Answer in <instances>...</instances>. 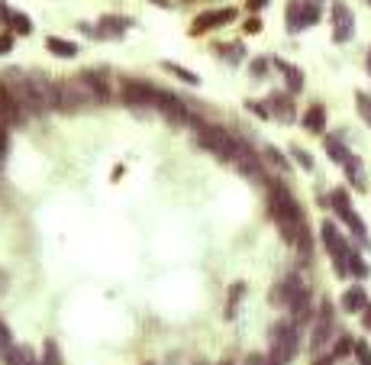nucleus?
<instances>
[{
    "instance_id": "34",
    "label": "nucleus",
    "mask_w": 371,
    "mask_h": 365,
    "mask_svg": "<svg viewBox=\"0 0 371 365\" xmlns=\"http://www.w3.org/2000/svg\"><path fill=\"white\" fill-rule=\"evenodd\" d=\"M355 356H358V362L362 365H371V352H368V346L365 343H355Z\"/></svg>"
},
{
    "instance_id": "2",
    "label": "nucleus",
    "mask_w": 371,
    "mask_h": 365,
    "mask_svg": "<svg viewBox=\"0 0 371 365\" xmlns=\"http://www.w3.org/2000/svg\"><path fill=\"white\" fill-rule=\"evenodd\" d=\"M197 139H200L203 149H210L220 162H236L239 139H236V136H230L226 129L210 127V123H200V127H197Z\"/></svg>"
},
{
    "instance_id": "13",
    "label": "nucleus",
    "mask_w": 371,
    "mask_h": 365,
    "mask_svg": "<svg viewBox=\"0 0 371 365\" xmlns=\"http://www.w3.org/2000/svg\"><path fill=\"white\" fill-rule=\"evenodd\" d=\"M81 78L91 85V91H94V97H97V100L110 97V88H107V68H91V71H85Z\"/></svg>"
},
{
    "instance_id": "38",
    "label": "nucleus",
    "mask_w": 371,
    "mask_h": 365,
    "mask_svg": "<svg viewBox=\"0 0 371 365\" xmlns=\"http://www.w3.org/2000/svg\"><path fill=\"white\" fill-rule=\"evenodd\" d=\"M249 110H252L255 117H262V120L271 117V110H265V104H259V100H252V104H249Z\"/></svg>"
},
{
    "instance_id": "12",
    "label": "nucleus",
    "mask_w": 371,
    "mask_h": 365,
    "mask_svg": "<svg viewBox=\"0 0 371 365\" xmlns=\"http://www.w3.org/2000/svg\"><path fill=\"white\" fill-rule=\"evenodd\" d=\"M155 110H161L165 117H171V120H188V110H184V104L175 97V94H168V91H158Z\"/></svg>"
},
{
    "instance_id": "5",
    "label": "nucleus",
    "mask_w": 371,
    "mask_h": 365,
    "mask_svg": "<svg viewBox=\"0 0 371 365\" xmlns=\"http://www.w3.org/2000/svg\"><path fill=\"white\" fill-rule=\"evenodd\" d=\"M320 236H323V246H326V253L333 255L336 275H349L352 249H349V243H345V236H343V233H339L333 223H323V226H320Z\"/></svg>"
},
{
    "instance_id": "27",
    "label": "nucleus",
    "mask_w": 371,
    "mask_h": 365,
    "mask_svg": "<svg viewBox=\"0 0 371 365\" xmlns=\"http://www.w3.org/2000/svg\"><path fill=\"white\" fill-rule=\"evenodd\" d=\"M326 149H329V155H333V159H336L339 165H345V162L352 159V155L343 149V142H336V139H326Z\"/></svg>"
},
{
    "instance_id": "43",
    "label": "nucleus",
    "mask_w": 371,
    "mask_h": 365,
    "mask_svg": "<svg viewBox=\"0 0 371 365\" xmlns=\"http://www.w3.org/2000/svg\"><path fill=\"white\" fill-rule=\"evenodd\" d=\"M313 365H333V359H329V356H326V359H316Z\"/></svg>"
},
{
    "instance_id": "44",
    "label": "nucleus",
    "mask_w": 371,
    "mask_h": 365,
    "mask_svg": "<svg viewBox=\"0 0 371 365\" xmlns=\"http://www.w3.org/2000/svg\"><path fill=\"white\" fill-rule=\"evenodd\" d=\"M368 71H371V49H368Z\"/></svg>"
},
{
    "instance_id": "28",
    "label": "nucleus",
    "mask_w": 371,
    "mask_h": 365,
    "mask_svg": "<svg viewBox=\"0 0 371 365\" xmlns=\"http://www.w3.org/2000/svg\"><path fill=\"white\" fill-rule=\"evenodd\" d=\"M349 272L355 275V278H365L368 275V265H365V259L358 253H352V259H349Z\"/></svg>"
},
{
    "instance_id": "35",
    "label": "nucleus",
    "mask_w": 371,
    "mask_h": 365,
    "mask_svg": "<svg viewBox=\"0 0 371 365\" xmlns=\"http://www.w3.org/2000/svg\"><path fill=\"white\" fill-rule=\"evenodd\" d=\"M220 52H226V58H230L232 65H236L239 58H242V46H226V49H220Z\"/></svg>"
},
{
    "instance_id": "21",
    "label": "nucleus",
    "mask_w": 371,
    "mask_h": 365,
    "mask_svg": "<svg viewBox=\"0 0 371 365\" xmlns=\"http://www.w3.org/2000/svg\"><path fill=\"white\" fill-rule=\"evenodd\" d=\"M271 117H278V120H284V123H291V120H294L291 100H287V97H271Z\"/></svg>"
},
{
    "instance_id": "31",
    "label": "nucleus",
    "mask_w": 371,
    "mask_h": 365,
    "mask_svg": "<svg viewBox=\"0 0 371 365\" xmlns=\"http://www.w3.org/2000/svg\"><path fill=\"white\" fill-rule=\"evenodd\" d=\"M349 349H355V343H352L349 337H343V339H339V343H336V349H333V356H336V359H343V356H349Z\"/></svg>"
},
{
    "instance_id": "9",
    "label": "nucleus",
    "mask_w": 371,
    "mask_h": 365,
    "mask_svg": "<svg viewBox=\"0 0 371 365\" xmlns=\"http://www.w3.org/2000/svg\"><path fill=\"white\" fill-rule=\"evenodd\" d=\"M329 330H333V304L323 301L320 310H316V323H313V339H310V349L320 352L323 346H326Z\"/></svg>"
},
{
    "instance_id": "41",
    "label": "nucleus",
    "mask_w": 371,
    "mask_h": 365,
    "mask_svg": "<svg viewBox=\"0 0 371 365\" xmlns=\"http://www.w3.org/2000/svg\"><path fill=\"white\" fill-rule=\"evenodd\" d=\"M265 4H268V0H249V10H252V14H259V10H265Z\"/></svg>"
},
{
    "instance_id": "11",
    "label": "nucleus",
    "mask_w": 371,
    "mask_h": 365,
    "mask_svg": "<svg viewBox=\"0 0 371 365\" xmlns=\"http://www.w3.org/2000/svg\"><path fill=\"white\" fill-rule=\"evenodd\" d=\"M232 10H207V14H200L194 20V29L190 33H210V29H217V26H223V23H230L232 20Z\"/></svg>"
},
{
    "instance_id": "17",
    "label": "nucleus",
    "mask_w": 371,
    "mask_h": 365,
    "mask_svg": "<svg viewBox=\"0 0 371 365\" xmlns=\"http://www.w3.org/2000/svg\"><path fill=\"white\" fill-rule=\"evenodd\" d=\"M287 29H291V33H301L303 29V4L301 0H291V4H287Z\"/></svg>"
},
{
    "instance_id": "22",
    "label": "nucleus",
    "mask_w": 371,
    "mask_h": 365,
    "mask_svg": "<svg viewBox=\"0 0 371 365\" xmlns=\"http://www.w3.org/2000/svg\"><path fill=\"white\" fill-rule=\"evenodd\" d=\"M39 365H62V352H58L55 339H45L43 343V359H39Z\"/></svg>"
},
{
    "instance_id": "32",
    "label": "nucleus",
    "mask_w": 371,
    "mask_h": 365,
    "mask_svg": "<svg viewBox=\"0 0 371 365\" xmlns=\"http://www.w3.org/2000/svg\"><path fill=\"white\" fill-rule=\"evenodd\" d=\"M10 346H14V339H10V330L4 327V323H0V356H4V352H7Z\"/></svg>"
},
{
    "instance_id": "25",
    "label": "nucleus",
    "mask_w": 371,
    "mask_h": 365,
    "mask_svg": "<svg viewBox=\"0 0 371 365\" xmlns=\"http://www.w3.org/2000/svg\"><path fill=\"white\" fill-rule=\"evenodd\" d=\"M345 171H349V178H352V181H355V188H365V171H362V165H358V159H355V155H352V159L349 162H345Z\"/></svg>"
},
{
    "instance_id": "39",
    "label": "nucleus",
    "mask_w": 371,
    "mask_h": 365,
    "mask_svg": "<svg viewBox=\"0 0 371 365\" xmlns=\"http://www.w3.org/2000/svg\"><path fill=\"white\" fill-rule=\"evenodd\" d=\"M10 49H14V36L4 33V36H0V55H7Z\"/></svg>"
},
{
    "instance_id": "19",
    "label": "nucleus",
    "mask_w": 371,
    "mask_h": 365,
    "mask_svg": "<svg viewBox=\"0 0 371 365\" xmlns=\"http://www.w3.org/2000/svg\"><path fill=\"white\" fill-rule=\"evenodd\" d=\"M281 71H284V78H287V88L291 91H301L303 88V71L301 68H294V65H287V62H274Z\"/></svg>"
},
{
    "instance_id": "10",
    "label": "nucleus",
    "mask_w": 371,
    "mask_h": 365,
    "mask_svg": "<svg viewBox=\"0 0 371 365\" xmlns=\"http://www.w3.org/2000/svg\"><path fill=\"white\" fill-rule=\"evenodd\" d=\"M303 291H307V288L301 285V278H297V275H287V278L281 281L278 288L271 291V301H274V304H284V307H291V304H294L297 297L303 295Z\"/></svg>"
},
{
    "instance_id": "26",
    "label": "nucleus",
    "mask_w": 371,
    "mask_h": 365,
    "mask_svg": "<svg viewBox=\"0 0 371 365\" xmlns=\"http://www.w3.org/2000/svg\"><path fill=\"white\" fill-rule=\"evenodd\" d=\"M10 26H14L20 36H29V33H33V23H29L26 14H14V16H10Z\"/></svg>"
},
{
    "instance_id": "7",
    "label": "nucleus",
    "mask_w": 371,
    "mask_h": 365,
    "mask_svg": "<svg viewBox=\"0 0 371 365\" xmlns=\"http://www.w3.org/2000/svg\"><path fill=\"white\" fill-rule=\"evenodd\" d=\"M119 94L129 107H155V100H158V88L146 85V81H123Z\"/></svg>"
},
{
    "instance_id": "29",
    "label": "nucleus",
    "mask_w": 371,
    "mask_h": 365,
    "mask_svg": "<svg viewBox=\"0 0 371 365\" xmlns=\"http://www.w3.org/2000/svg\"><path fill=\"white\" fill-rule=\"evenodd\" d=\"M129 20H119V16H104V20H100V26H107L110 29V36H117V33H123V26H127Z\"/></svg>"
},
{
    "instance_id": "14",
    "label": "nucleus",
    "mask_w": 371,
    "mask_h": 365,
    "mask_svg": "<svg viewBox=\"0 0 371 365\" xmlns=\"http://www.w3.org/2000/svg\"><path fill=\"white\" fill-rule=\"evenodd\" d=\"M365 307H368L365 288H349L343 295V310H345V314H365Z\"/></svg>"
},
{
    "instance_id": "33",
    "label": "nucleus",
    "mask_w": 371,
    "mask_h": 365,
    "mask_svg": "<svg viewBox=\"0 0 371 365\" xmlns=\"http://www.w3.org/2000/svg\"><path fill=\"white\" fill-rule=\"evenodd\" d=\"M265 155H268V159H271V162H274V165H278V169H281V171H287V169H291V165H287V162H284V159H281V152H278V149H265Z\"/></svg>"
},
{
    "instance_id": "23",
    "label": "nucleus",
    "mask_w": 371,
    "mask_h": 365,
    "mask_svg": "<svg viewBox=\"0 0 371 365\" xmlns=\"http://www.w3.org/2000/svg\"><path fill=\"white\" fill-rule=\"evenodd\" d=\"M291 310H294V323H297V320H301V323L310 320V295H307V291H303V295L297 297L294 304H291Z\"/></svg>"
},
{
    "instance_id": "42",
    "label": "nucleus",
    "mask_w": 371,
    "mask_h": 365,
    "mask_svg": "<svg viewBox=\"0 0 371 365\" xmlns=\"http://www.w3.org/2000/svg\"><path fill=\"white\" fill-rule=\"evenodd\" d=\"M365 330H371V304L365 307Z\"/></svg>"
},
{
    "instance_id": "45",
    "label": "nucleus",
    "mask_w": 371,
    "mask_h": 365,
    "mask_svg": "<svg viewBox=\"0 0 371 365\" xmlns=\"http://www.w3.org/2000/svg\"><path fill=\"white\" fill-rule=\"evenodd\" d=\"M368 4H371V0H368Z\"/></svg>"
},
{
    "instance_id": "6",
    "label": "nucleus",
    "mask_w": 371,
    "mask_h": 365,
    "mask_svg": "<svg viewBox=\"0 0 371 365\" xmlns=\"http://www.w3.org/2000/svg\"><path fill=\"white\" fill-rule=\"evenodd\" d=\"M329 204H333V211L339 213V217L345 220V223L352 226V233H355L358 239H368V230H365V223H362V217H358L355 213V207H352V201H349V194H345V191H333V194H329Z\"/></svg>"
},
{
    "instance_id": "30",
    "label": "nucleus",
    "mask_w": 371,
    "mask_h": 365,
    "mask_svg": "<svg viewBox=\"0 0 371 365\" xmlns=\"http://www.w3.org/2000/svg\"><path fill=\"white\" fill-rule=\"evenodd\" d=\"M320 20V7L316 4H303V26H313Z\"/></svg>"
},
{
    "instance_id": "1",
    "label": "nucleus",
    "mask_w": 371,
    "mask_h": 365,
    "mask_svg": "<svg viewBox=\"0 0 371 365\" xmlns=\"http://www.w3.org/2000/svg\"><path fill=\"white\" fill-rule=\"evenodd\" d=\"M271 217L281 223V230L294 239L297 233L303 230V217H301V207H297L294 194L284 188V184H274L271 188Z\"/></svg>"
},
{
    "instance_id": "40",
    "label": "nucleus",
    "mask_w": 371,
    "mask_h": 365,
    "mask_svg": "<svg viewBox=\"0 0 371 365\" xmlns=\"http://www.w3.org/2000/svg\"><path fill=\"white\" fill-rule=\"evenodd\" d=\"M245 29H249V33H262V20H259V16H252V20H249V23H245Z\"/></svg>"
},
{
    "instance_id": "46",
    "label": "nucleus",
    "mask_w": 371,
    "mask_h": 365,
    "mask_svg": "<svg viewBox=\"0 0 371 365\" xmlns=\"http://www.w3.org/2000/svg\"><path fill=\"white\" fill-rule=\"evenodd\" d=\"M223 365H226V362H223Z\"/></svg>"
},
{
    "instance_id": "3",
    "label": "nucleus",
    "mask_w": 371,
    "mask_h": 365,
    "mask_svg": "<svg viewBox=\"0 0 371 365\" xmlns=\"http://www.w3.org/2000/svg\"><path fill=\"white\" fill-rule=\"evenodd\" d=\"M297 356V323L294 320H281L271 327V359L274 365H287Z\"/></svg>"
},
{
    "instance_id": "24",
    "label": "nucleus",
    "mask_w": 371,
    "mask_h": 365,
    "mask_svg": "<svg viewBox=\"0 0 371 365\" xmlns=\"http://www.w3.org/2000/svg\"><path fill=\"white\" fill-rule=\"evenodd\" d=\"M355 104H358V117H362L365 123L371 127V97H368L365 91H358V94H355Z\"/></svg>"
},
{
    "instance_id": "37",
    "label": "nucleus",
    "mask_w": 371,
    "mask_h": 365,
    "mask_svg": "<svg viewBox=\"0 0 371 365\" xmlns=\"http://www.w3.org/2000/svg\"><path fill=\"white\" fill-rule=\"evenodd\" d=\"M245 365H274L268 356H262V352H252V356L245 359Z\"/></svg>"
},
{
    "instance_id": "15",
    "label": "nucleus",
    "mask_w": 371,
    "mask_h": 365,
    "mask_svg": "<svg viewBox=\"0 0 371 365\" xmlns=\"http://www.w3.org/2000/svg\"><path fill=\"white\" fill-rule=\"evenodd\" d=\"M4 362L7 365H39L33 349H26V346H10V349L4 352Z\"/></svg>"
},
{
    "instance_id": "20",
    "label": "nucleus",
    "mask_w": 371,
    "mask_h": 365,
    "mask_svg": "<svg viewBox=\"0 0 371 365\" xmlns=\"http://www.w3.org/2000/svg\"><path fill=\"white\" fill-rule=\"evenodd\" d=\"M161 68H165V71H171V75H175V78H181L184 85H200V75L188 71V68H184V65H178V62H165V65H161Z\"/></svg>"
},
{
    "instance_id": "8",
    "label": "nucleus",
    "mask_w": 371,
    "mask_h": 365,
    "mask_svg": "<svg viewBox=\"0 0 371 365\" xmlns=\"http://www.w3.org/2000/svg\"><path fill=\"white\" fill-rule=\"evenodd\" d=\"M352 33H355V16H352V10L345 7L343 0H336L333 4V39L336 43H349Z\"/></svg>"
},
{
    "instance_id": "4",
    "label": "nucleus",
    "mask_w": 371,
    "mask_h": 365,
    "mask_svg": "<svg viewBox=\"0 0 371 365\" xmlns=\"http://www.w3.org/2000/svg\"><path fill=\"white\" fill-rule=\"evenodd\" d=\"M29 91H33L36 113L58 110V100H62V85L58 81H52L45 75H29Z\"/></svg>"
},
{
    "instance_id": "36",
    "label": "nucleus",
    "mask_w": 371,
    "mask_h": 365,
    "mask_svg": "<svg viewBox=\"0 0 371 365\" xmlns=\"http://www.w3.org/2000/svg\"><path fill=\"white\" fill-rule=\"evenodd\" d=\"M294 159L297 162H301V165H303V169H313V159H310V152H303V149H294Z\"/></svg>"
},
{
    "instance_id": "16",
    "label": "nucleus",
    "mask_w": 371,
    "mask_h": 365,
    "mask_svg": "<svg viewBox=\"0 0 371 365\" xmlns=\"http://www.w3.org/2000/svg\"><path fill=\"white\" fill-rule=\"evenodd\" d=\"M45 46H49V52L52 55H58V58H75L77 55V46L68 43V39H58V36H49Z\"/></svg>"
},
{
    "instance_id": "18",
    "label": "nucleus",
    "mask_w": 371,
    "mask_h": 365,
    "mask_svg": "<svg viewBox=\"0 0 371 365\" xmlns=\"http://www.w3.org/2000/svg\"><path fill=\"white\" fill-rule=\"evenodd\" d=\"M303 127L320 133V129L326 127V107H310V110L303 113Z\"/></svg>"
}]
</instances>
